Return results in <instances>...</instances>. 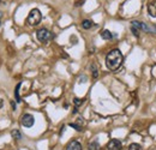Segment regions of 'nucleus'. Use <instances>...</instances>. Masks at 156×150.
Returning <instances> with one entry per match:
<instances>
[{
    "instance_id": "412c9836",
    "label": "nucleus",
    "mask_w": 156,
    "mask_h": 150,
    "mask_svg": "<svg viewBox=\"0 0 156 150\" xmlns=\"http://www.w3.org/2000/svg\"><path fill=\"white\" fill-rule=\"evenodd\" d=\"M155 28H156V27H155Z\"/></svg>"
},
{
    "instance_id": "9d476101",
    "label": "nucleus",
    "mask_w": 156,
    "mask_h": 150,
    "mask_svg": "<svg viewBox=\"0 0 156 150\" xmlns=\"http://www.w3.org/2000/svg\"><path fill=\"white\" fill-rule=\"evenodd\" d=\"M93 25H94V23H93L90 19H84V20L82 22V27H83V29H90Z\"/></svg>"
},
{
    "instance_id": "f257e3e1",
    "label": "nucleus",
    "mask_w": 156,
    "mask_h": 150,
    "mask_svg": "<svg viewBox=\"0 0 156 150\" xmlns=\"http://www.w3.org/2000/svg\"><path fill=\"white\" fill-rule=\"evenodd\" d=\"M122 62H124V55L118 48L112 49L106 55V66L111 71H117L118 69L122 65Z\"/></svg>"
},
{
    "instance_id": "f03ea898",
    "label": "nucleus",
    "mask_w": 156,
    "mask_h": 150,
    "mask_svg": "<svg viewBox=\"0 0 156 150\" xmlns=\"http://www.w3.org/2000/svg\"><path fill=\"white\" fill-rule=\"evenodd\" d=\"M41 19H42V15H41V12H40L39 9H33V10L29 12L27 20H28V24H29V25L36 27V25H39L40 24Z\"/></svg>"
},
{
    "instance_id": "f8f14e48",
    "label": "nucleus",
    "mask_w": 156,
    "mask_h": 150,
    "mask_svg": "<svg viewBox=\"0 0 156 150\" xmlns=\"http://www.w3.org/2000/svg\"><path fill=\"white\" fill-rule=\"evenodd\" d=\"M20 85H22V83H18V84H17V87H16V89H15V97H16V101H17V102H20Z\"/></svg>"
},
{
    "instance_id": "a211bd4d",
    "label": "nucleus",
    "mask_w": 156,
    "mask_h": 150,
    "mask_svg": "<svg viewBox=\"0 0 156 150\" xmlns=\"http://www.w3.org/2000/svg\"><path fill=\"white\" fill-rule=\"evenodd\" d=\"M93 75H94V78H98V71H96L95 66H93Z\"/></svg>"
},
{
    "instance_id": "39448f33",
    "label": "nucleus",
    "mask_w": 156,
    "mask_h": 150,
    "mask_svg": "<svg viewBox=\"0 0 156 150\" xmlns=\"http://www.w3.org/2000/svg\"><path fill=\"white\" fill-rule=\"evenodd\" d=\"M131 27H135L138 30H143V31H147V33L153 31L150 27H148L145 23H142V22H138V20H132L131 22Z\"/></svg>"
},
{
    "instance_id": "aec40b11",
    "label": "nucleus",
    "mask_w": 156,
    "mask_h": 150,
    "mask_svg": "<svg viewBox=\"0 0 156 150\" xmlns=\"http://www.w3.org/2000/svg\"><path fill=\"white\" fill-rule=\"evenodd\" d=\"M2 106H4V101H2V100H1V98H0V108H1V107H2Z\"/></svg>"
},
{
    "instance_id": "423d86ee",
    "label": "nucleus",
    "mask_w": 156,
    "mask_h": 150,
    "mask_svg": "<svg viewBox=\"0 0 156 150\" xmlns=\"http://www.w3.org/2000/svg\"><path fill=\"white\" fill-rule=\"evenodd\" d=\"M122 145L121 142L119 139H111L107 144V149L108 150H121Z\"/></svg>"
},
{
    "instance_id": "9b49d317",
    "label": "nucleus",
    "mask_w": 156,
    "mask_h": 150,
    "mask_svg": "<svg viewBox=\"0 0 156 150\" xmlns=\"http://www.w3.org/2000/svg\"><path fill=\"white\" fill-rule=\"evenodd\" d=\"M101 149V147H100V144H98V142H91L90 144H89V150H100Z\"/></svg>"
},
{
    "instance_id": "7ed1b4c3",
    "label": "nucleus",
    "mask_w": 156,
    "mask_h": 150,
    "mask_svg": "<svg viewBox=\"0 0 156 150\" xmlns=\"http://www.w3.org/2000/svg\"><path fill=\"white\" fill-rule=\"evenodd\" d=\"M36 38H37V40H39L40 42L44 43V42L51 41L52 38H54V35H53L49 30H47L46 28H42V29H39V30H37V33H36Z\"/></svg>"
},
{
    "instance_id": "4468645a",
    "label": "nucleus",
    "mask_w": 156,
    "mask_h": 150,
    "mask_svg": "<svg viewBox=\"0 0 156 150\" xmlns=\"http://www.w3.org/2000/svg\"><path fill=\"white\" fill-rule=\"evenodd\" d=\"M11 134H12V137L16 138V139H20V138H22V134H20V132L18 131V130H13V131L11 132Z\"/></svg>"
},
{
    "instance_id": "6e6552de",
    "label": "nucleus",
    "mask_w": 156,
    "mask_h": 150,
    "mask_svg": "<svg viewBox=\"0 0 156 150\" xmlns=\"http://www.w3.org/2000/svg\"><path fill=\"white\" fill-rule=\"evenodd\" d=\"M66 150H82V144L78 141H71L67 144Z\"/></svg>"
},
{
    "instance_id": "0eeeda50",
    "label": "nucleus",
    "mask_w": 156,
    "mask_h": 150,
    "mask_svg": "<svg viewBox=\"0 0 156 150\" xmlns=\"http://www.w3.org/2000/svg\"><path fill=\"white\" fill-rule=\"evenodd\" d=\"M148 13H149L151 17L156 18V0L150 1V2L148 4Z\"/></svg>"
},
{
    "instance_id": "f3484780",
    "label": "nucleus",
    "mask_w": 156,
    "mask_h": 150,
    "mask_svg": "<svg viewBox=\"0 0 156 150\" xmlns=\"http://www.w3.org/2000/svg\"><path fill=\"white\" fill-rule=\"evenodd\" d=\"M131 30H132V33H133V35H135V36H138V29H137V28L132 27V28H131Z\"/></svg>"
},
{
    "instance_id": "dca6fc26",
    "label": "nucleus",
    "mask_w": 156,
    "mask_h": 150,
    "mask_svg": "<svg viewBox=\"0 0 156 150\" xmlns=\"http://www.w3.org/2000/svg\"><path fill=\"white\" fill-rule=\"evenodd\" d=\"M73 102H75L76 107H78L80 103H83V100H78V98H75V100H73Z\"/></svg>"
},
{
    "instance_id": "1a4fd4ad",
    "label": "nucleus",
    "mask_w": 156,
    "mask_h": 150,
    "mask_svg": "<svg viewBox=\"0 0 156 150\" xmlns=\"http://www.w3.org/2000/svg\"><path fill=\"white\" fill-rule=\"evenodd\" d=\"M101 38H103V40L109 41V40H112V38H113V34H112L109 30L105 29V30H102V31H101Z\"/></svg>"
},
{
    "instance_id": "ddd939ff",
    "label": "nucleus",
    "mask_w": 156,
    "mask_h": 150,
    "mask_svg": "<svg viewBox=\"0 0 156 150\" xmlns=\"http://www.w3.org/2000/svg\"><path fill=\"white\" fill-rule=\"evenodd\" d=\"M129 150H142V147L137 143H132L129 145Z\"/></svg>"
},
{
    "instance_id": "6ab92c4d",
    "label": "nucleus",
    "mask_w": 156,
    "mask_h": 150,
    "mask_svg": "<svg viewBox=\"0 0 156 150\" xmlns=\"http://www.w3.org/2000/svg\"><path fill=\"white\" fill-rule=\"evenodd\" d=\"M11 106H12V109L15 111V109H16V103H15L13 101H11Z\"/></svg>"
},
{
    "instance_id": "2eb2a0df",
    "label": "nucleus",
    "mask_w": 156,
    "mask_h": 150,
    "mask_svg": "<svg viewBox=\"0 0 156 150\" xmlns=\"http://www.w3.org/2000/svg\"><path fill=\"white\" fill-rule=\"evenodd\" d=\"M70 126H71L72 129L77 130V131H82V127H80V126H78L77 124H70Z\"/></svg>"
},
{
    "instance_id": "20e7f679",
    "label": "nucleus",
    "mask_w": 156,
    "mask_h": 150,
    "mask_svg": "<svg viewBox=\"0 0 156 150\" xmlns=\"http://www.w3.org/2000/svg\"><path fill=\"white\" fill-rule=\"evenodd\" d=\"M20 123H22V125H23L24 127L30 129V127L34 126L35 119H34V116H33L31 114H24V115L22 116V119H20Z\"/></svg>"
}]
</instances>
